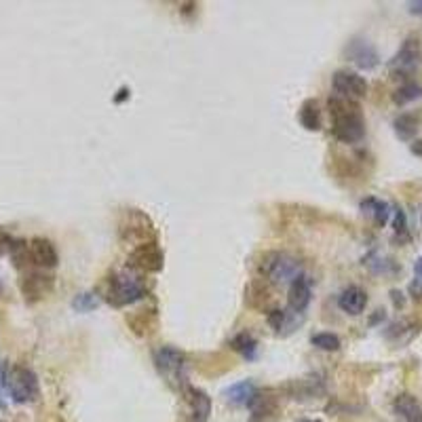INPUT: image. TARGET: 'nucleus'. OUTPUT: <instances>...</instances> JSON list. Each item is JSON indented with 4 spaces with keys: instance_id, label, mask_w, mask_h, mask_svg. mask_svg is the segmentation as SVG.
Returning a JSON list of instances; mask_svg holds the SVG:
<instances>
[{
    "instance_id": "f257e3e1",
    "label": "nucleus",
    "mask_w": 422,
    "mask_h": 422,
    "mask_svg": "<svg viewBox=\"0 0 422 422\" xmlns=\"http://www.w3.org/2000/svg\"><path fill=\"white\" fill-rule=\"evenodd\" d=\"M331 135L342 144H357L365 135V121L359 104L340 95L329 97Z\"/></svg>"
},
{
    "instance_id": "f03ea898",
    "label": "nucleus",
    "mask_w": 422,
    "mask_h": 422,
    "mask_svg": "<svg viewBox=\"0 0 422 422\" xmlns=\"http://www.w3.org/2000/svg\"><path fill=\"white\" fill-rule=\"evenodd\" d=\"M262 274L274 285H292L298 277H302V264L298 258L290 256L285 251H272L264 258L260 266Z\"/></svg>"
},
{
    "instance_id": "7ed1b4c3",
    "label": "nucleus",
    "mask_w": 422,
    "mask_h": 422,
    "mask_svg": "<svg viewBox=\"0 0 422 422\" xmlns=\"http://www.w3.org/2000/svg\"><path fill=\"white\" fill-rule=\"evenodd\" d=\"M422 66V47L416 36H410L403 40L399 51L392 55V60L388 62V70L395 74L397 78H406Z\"/></svg>"
},
{
    "instance_id": "20e7f679",
    "label": "nucleus",
    "mask_w": 422,
    "mask_h": 422,
    "mask_svg": "<svg viewBox=\"0 0 422 422\" xmlns=\"http://www.w3.org/2000/svg\"><path fill=\"white\" fill-rule=\"evenodd\" d=\"M9 395L15 403H30L38 397V378L27 368H13L9 372Z\"/></svg>"
},
{
    "instance_id": "39448f33",
    "label": "nucleus",
    "mask_w": 422,
    "mask_h": 422,
    "mask_svg": "<svg viewBox=\"0 0 422 422\" xmlns=\"http://www.w3.org/2000/svg\"><path fill=\"white\" fill-rule=\"evenodd\" d=\"M144 285L139 283L135 277L129 274H117L110 279V290H108V302L115 306H127L137 300L144 298Z\"/></svg>"
},
{
    "instance_id": "423d86ee",
    "label": "nucleus",
    "mask_w": 422,
    "mask_h": 422,
    "mask_svg": "<svg viewBox=\"0 0 422 422\" xmlns=\"http://www.w3.org/2000/svg\"><path fill=\"white\" fill-rule=\"evenodd\" d=\"M331 87L336 91V95L340 97H347V99H361L368 95V80L363 76H359L357 72H351V70H338L331 78Z\"/></svg>"
},
{
    "instance_id": "0eeeda50",
    "label": "nucleus",
    "mask_w": 422,
    "mask_h": 422,
    "mask_svg": "<svg viewBox=\"0 0 422 422\" xmlns=\"http://www.w3.org/2000/svg\"><path fill=\"white\" fill-rule=\"evenodd\" d=\"M347 60L353 62L361 70H374L380 64V55L376 47L365 38H353L344 49Z\"/></svg>"
},
{
    "instance_id": "6e6552de",
    "label": "nucleus",
    "mask_w": 422,
    "mask_h": 422,
    "mask_svg": "<svg viewBox=\"0 0 422 422\" xmlns=\"http://www.w3.org/2000/svg\"><path fill=\"white\" fill-rule=\"evenodd\" d=\"M129 264L146 272H159L163 268V251L154 243H144L131 251Z\"/></svg>"
},
{
    "instance_id": "1a4fd4ad",
    "label": "nucleus",
    "mask_w": 422,
    "mask_h": 422,
    "mask_svg": "<svg viewBox=\"0 0 422 422\" xmlns=\"http://www.w3.org/2000/svg\"><path fill=\"white\" fill-rule=\"evenodd\" d=\"M154 363H156V368H159L161 374L174 376V374L182 372L184 363H186V355L176 347H161L154 353Z\"/></svg>"
},
{
    "instance_id": "9d476101",
    "label": "nucleus",
    "mask_w": 422,
    "mask_h": 422,
    "mask_svg": "<svg viewBox=\"0 0 422 422\" xmlns=\"http://www.w3.org/2000/svg\"><path fill=\"white\" fill-rule=\"evenodd\" d=\"M311 298H313V288H311V279L308 277H298L294 283L290 285V294H288V302H290V308L298 315V313H304L308 304H311Z\"/></svg>"
},
{
    "instance_id": "9b49d317",
    "label": "nucleus",
    "mask_w": 422,
    "mask_h": 422,
    "mask_svg": "<svg viewBox=\"0 0 422 422\" xmlns=\"http://www.w3.org/2000/svg\"><path fill=\"white\" fill-rule=\"evenodd\" d=\"M338 306H340L342 313L357 317L365 311V306H368V294H365V290H361L359 285H349L340 296H338Z\"/></svg>"
},
{
    "instance_id": "f8f14e48",
    "label": "nucleus",
    "mask_w": 422,
    "mask_h": 422,
    "mask_svg": "<svg viewBox=\"0 0 422 422\" xmlns=\"http://www.w3.org/2000/svg\"><path fill=\"white\" fill-rule=\"evenodd\" d=\"M30 258L34 264L43 266V268H53V266H58V249L53 247L51 241L47 239H32L30 243Z\"/></svg>"
},
{
    "instance_id": "ddd939ff",
    "label": "nucleus",
    "mask_w": 422,
    "mask_h": 422,
    "mask_svg": "<svg viewBox=\"0 0 422 422\" xmlns=\"http://www.w3.org/2000/svg\"><path fill=\"white\" fill-rule=\"evenodd\" d=\"M186 395H188V403L192 408V420L194 422H207L211 416V397L205 390L194 388V386H186Z\"/></svg>"
},
{
    "instance_id": "4468645a",
    "label": "nucleus",
    "mask_w": 422,
    "mask_h": 422,
    "mask_svg": "<svg viewBox=\"0 0 422 422\" xmlns=\"http://www.w3.org/2000/svg\"><path fill=\"white\" fill-rule=\"evenodd\" d=\"M258 395V388L251 380H241L231 384L226 390H224V399L233 406H251V401L256 399Z\"/></svg>"
},
{
    "instance_id": "2eb2a0df",
    "label": "nucleus",
    "mask_w": 422,
    "mask_h": 422,
    "mask_svg": "<svg viewBox=\"0 0 422 422\" xmlns=\"http://www.w3.org/2000/svg\"><path fill=\"white\" fill-rule=\"evenodd\" d=\"M392 408H395L397 416L403 422H422V406L418 403L414 395H410V392L397 395L395 401H392Z\"/></svg>"
},
{
    "instance_id": "dca6fc26",
    "label": "nucleus",
    "mask_w": 422,
    "mask_h": 422,
    "mask_svg": "<svg viewBox=\"0 0 422 422\" xmlns=\"http://www.w3.org/2000/svg\"><path fill=\"white\" fill-rule=\"evenodd\" d=\"M298 117H300V125L306 131H319L321 129V110H319V104L315 99H306L300 106Z\"/></svg>"
},
{
    "instance_id": "f3484780",
    "label": "nucleus",
    "mask_w": 422,
    "mask_h": 422,
    "mask_svg": "<svg viewBox=\"0 0 422 422\" xmlns=\"http://www.w3.org/2000/svg\"><path fill=\"white\" fill-rule=\"evenodd\" d=\"M418 127H420V121L414 112H403V115H399L392 121V129H395L397 137L403 139V142H410V139L418 133Z\"/></svg>"
},
{
    "instance_id": "a211bd4d",
    "label": "nucleus",
    "mask_w": 422,
    "mask_h": 422,
    "mask_svg": "<svg viewBox=\"0 0 422 422\" xmlns=\"http://www.w3.org/2000/svg\"><path fill=\"white\" fill-rule=\"evenodd\" d=\"M361 211L363 213H370L374 218V222L378 224V226H384V224L388 222L390 218V205L380 201V199H374V196H370V199L361 201Z\"/></svg>"
},
{
    "instance_id": "6ab92c4d",
    "label": "nucleus",
    "mask_w": 422,
    "mask_h": 422,
    "mask_svg": "<svg viewBox=\"0 0 422 422\" xmlns=\"http://www.w3.org/2000/svg\"><path fill=\"white\" fill-rule=\"evenodd\" d=\"M231 347H233L237 353H241L247 361L256 359V353H258V340H256V338H253L251 331H241V333H237V336L233 338Z\"/></svg>"
},
{
    "instance_id": "aec40b11",
    "label": "nucleus",
    "mask_w": 422,
    "mask_h": 422,
    "mask_svg": "<svg viewBox=\"0 0 422 422\" xmlns=\"http://www.w3.org/2000/svg\"><path fill=\"white\" fill-rule=\"evenodd\" d=\"M45 283L51 285V277H43V274H30V277H25V281H23L25 298H27V296H30V298H40V296H45V292L51 290V288H45Z\"/></svg>"
},
{
    "instance_id": "412c9836",
    "label": "nucleus",
    "mask_w": 422,
    "mask_h": 422,
    "mask_svg": "<svg viewBox=\"0 0 422 422\" xmlns=\"http://www.w3.org/2000/svg\"><path fill=\"white\" fill-rule=\"evenodd\" d=\"M420 97H422V87L418 82H412V80L401 84V87L392 93V102H395L397 106H406V104H410L414 99H420Z\"/></svg>"
},
{
    "instance_id": "4be33fe9",
    "label": "nucleus",
    "mask_w": 422,
    "mask_h": 422,
    "mask_svg": "<svg viewBox=\"0 0 422 422\" xmlns=\"http://www.w3.org/2000/svg\"><path fill=\"white\" fill-rule=\"evenodd\" d=\"M311 342H313V347H317V349H321V351H340V347H342V342H340V338H338L336 333H331V331H321V333H315L313 338H311Z\"/></svg>"
},
{
    "instance_id": "5701e85b",
    "label": "nucleus",
    "mask_w": 422,
    "mask_h": 422,
    "mask_svg": "<svg viewBox=\"0 0 422 422\" xmlns=\"http://www.w3.org/2000/svg\"><path fill=\"white\" fill-rule=\"evenodd\" d=\"M97 306H99V300L91 292H82V294H78L72 300V308H74V311H78V313H89V311H93V308H97Z\"/></svg>"
},
{
    "instance_id": "b1692460",
    "label": "nucleus",
    "mask_w": 422,
    "mask_h": 422,
    "mask_svg": "<svg viewBox=\"0 0 422 422\" xmlns=\"http://www.w3.org/2000/svg\"><path fill=\"white\" fill-rule=\"evenodd\" d=\"M285 319H288V313H285V311H281V308H272V311L266 315V321H268V325H270L274 331H281V329H283Z\"/></svg>"
},
{
    "instance_id": "393cba45",
    "label": "nucleus",
    "mask_w": 422,
    "mask_h": 422,
    "mask_svg": "<svg viewBox=\"0 0 422 422\" xmlns=\"http://www.w3.org/2000/svg\"><path fill=\"white\" fill-rule=\"evenodd\" d=\"M5 392H9V368L0 361V408H5Z\"/></svg>"
},
{
    "instance_id": "a878e982",
    "label": "nucleus",
    "mask_w": 422,
    "mask_h": 422,
    "mask_svg": "<svg viewBox=\"0 0 422 422\" xmlns=\"http://www.w3.org/2000/svg\"><path fill=\"white\" fill-rule=\"evenodd\" d=\"M392 226H395V235L399 237H408V222H406V213L397 207L395 209V222H392Z\"/></svg>"
},
{
    "instance_id": "bb28decb",
    "label": "nucleus",
    "mask_w": 422,
    "mask_h": 422,
    "mask_svg": "<svg viewBox=\"0 0 422 422\" xmlns=\"http://www.w3.org/2000/svg\"><path fill=\"white\" fill-rule=\"evenodd\" d=\"M410 150H412V154H416V156L422 159V139H416V142H412V144H410Z\"/></svg>"
},
{
    "instance_id": "cd10ccee",
    "label": "nucleus",
    "mask_w": 422,
    "mask_h": 422,
    "mask_svg": "<svg viewBox=\"0 0 422 422\" xmlns=\"http://www.w3.org/2000/svg\"><path fill=\"white\" fill-rule=\"evenodd\" d=\"M408 7H410V11H412L414 15H420V17H422V0H418V3H410Z\"/></svg>"
},
{
    "instance_id": "c85d7f7f",
    "label": "nucleus",
    "mask_w": 422,
    "mask_h": 422,
    "mask_svg": "<svg viewBox=\"0 0 422 422\" xmlns=\"http://www.w3.org/2000/svg\"><path fill=\"white\" fill-rule=\"evenodd\" d=\"M414 272H416V281H420L422 283V258L414 264Z\"/></svg>"
},
{
    "instance_id": "c756f323",
    "label": "nucleus",
    "mask_w": 422,
    "mask_h": 422,
    "mask_svg": "<svg viewBox=\"0 0 422 422\" xmlns=\"http://www.w3.org/2000/svg\"><path fill=\"white\" fill-rule=\"evenodd\" d=\"M127 95H129V91H127V89H121V95H117V97H115V102L119 104V102H123Z\"/></svg>"
},
{
    "instance_id": "7c9ffc66",
    "label": "nucleus",
    "mask_w": 422,
    "mask_h": 422,
    "mask_svg": "<svg viewBox=\"0 0 422 422\" xmlns=\"http://www.w3.org/2000/svg\"><path fill=\"white\" fill-rule=\"evenodd\" d=\"M300 422H321V420H300Z\"/></svg>"
},
{
    "instance_id": "2f4dec72",
    "label": "nucleus",
    "mask_w": 422,
    "mask_h": 422,
    "mask_svg": "<svg viewBox=\"0 0 422 422\" xmlns=\"http://www.w3.org/2000/svg\"><path fill=\"white\" fill-rule=\"evenodd\" d=\"M420 224H422V213H420Z\"/></svg>"
}]
</instances>
